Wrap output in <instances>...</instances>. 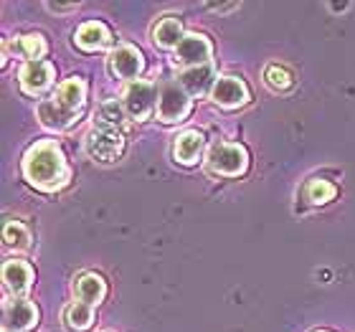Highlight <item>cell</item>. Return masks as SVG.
<instances>
[{
  "label": "cell",
  "instance_id": "1",
  "mask_svg": "<svg viewBox=\"0 0 355 332\" xmlns=\"http://www.w3.org/2000/svg\"><path fill=\"white\" fill-rule=\"evenodd\" d=\"M23 175L33 188L44 193H53L64 188L71 177V170L67 165V157L53 140H41L31 145L23 155Z\"/></svg>",
  "mask_w": 355,
  "mask_h": 332
},
{
  "label": "cell",
  "instance_id": "2",
  "mask_svg": "<svg viewBox=\"0 0 355 332\" xmlns=\"http://www.w3.org/2000/svg\"><path fill=\"white\" fill-rule=\"evenodd\" d=\"M84 102H87V82L79 76H71L56 89L51 99H44L38 104L36 114L46 130L64 132L76 122L79 112L84 110Z\"/></svg>",
  "mask_w": 355,
  "mask_h": 332
},
{
  "label": "cell",
  "instance_id": "3",
  "mask_svg": "<svg viewBox=\"0 0 355 332\" xmlns=\"http://www.w3.org/2000/svg\"><path fill=\"white\" fill-rule=\"evenodd\" d=\"M206 163L208 170L216 175L239 177L249 168V152L244 150V145H236V142H214L208 150Z\"/></svg>",
  "mask_w": 355,
  "mask_h": 332
},
{
  "label": "cell",
  "instance_id": "4",
  "mask_svg": "<svg viewBox=\"0 0 355 332\" xmlns=\"http://www.w3.org/2000/svg\"><path fill=\"white\" fill-rule=\"evenodd\" d=\"M191 114V94L180 87V82H171L160 89L157 96V119L165 125L183 122Z\"/></svg>",
  "mask_w": 355,
  "mask_h": 332
},
{
  "label": "cell",
  "instance_id": "5",
  "mask_svg": "<svg viewBox=\"0 0 355 332\" xmlns=\"http://www.w3.org/2000/svg\"><path fill=\"white\" fill-rule=\"evenodd\" d=\"M157 89L153 87L150 82H132L127 84L125 94H122V107L125 112L130 114L132 119L142 122V119H148L153 112H157Z\"/></svg>",
  "mask_w": 355,
  "mask_h": 332
},
{
  "label": "cell",
  "instance_id": "6",
  "mask_svg": "<svg viewBox=\"0 0 355 332\" xmlns=\"http://www.w3.org/2000/svg\"><path fill=\"white\" fill-rule=\"evenodd\" d=\"M87 152L99 163H114L125 152V140L112 127H96L87 137Z\"/></svg>",
  "mask_w": 355,
  "mask_h": 332
},
{
  "label": "cell",
  "instance_id": "7",
  "mask_svg": "<svg viewBox=\"0 0 355 332\" xmlns=\"http://www.w3.org/2000/svg\"><path fill=\"white\" fill-rule=\"evenodd\" d=\"M110 71L117 79H127V82L132 84L137 82V76L142 74V69H145V61H142V53L130 44H122L117 49H112L110 53Z\"/></svg>",
  "mask_w": 355,
  "mask_h": 332
},
{
  "label": "cell",
  "instance_id": "8",
  "mask_svg": "<svg viewBox=\"0 0 355 332\" xmlns=\"http://www.w3.org/2000/svg\"><path fill=\"white\" fill-rule=\"evenodd\" d=\"M211 41L203 33H188L183 38V44L175 49V64L185 69H198L206 67L211 59Z\"/></svg>",
  "mask_w": 355,
  "mask_h": 332
},
{
  "label": "cell",
  "instance_id": "9",
  "mask_svg": "<svg viewBox=\"0 0 355 332\" xmlns=\"http://www.w3.org/2000/svg\"><path fill=\"white\" fill-rule=\"evenodd\" d=\"M211 99L223 110H239L249 102V87L239 76H221L211 89Z\"/></svg>",
  "mask_w": 355,
  "mask_h": 332
},
{
  "label": "cell",
  "instance_id": "10",
  "mask_svg": "<svg viewBox=\"0 0 355 332\" xmlns=\"http://www.w3.org/2000/svg\"><path fill=\"white\" fill-rule=\"evenodd\" d=\"M53 84V67L49 61H28L21 69V89L28 96H41Z\"/></svg>",
  "mask_w": 355,
  "mask_h": 332
},
{
  "label": "cell",
  "instance_id": "11",
  "mask_svg": "<svg viewBox=\"0 0 355 332\" xmlns=\"http://www.w3.org/2000/svg\"><path fill=\"white\" fill-rule=\"evenodd\" d=\"M38 325L36 304L28 299H15L6 304V330L8 332H28Z\"/></svg>",
  "mask_w": 355,
  "mask_h": 332
},
{
  "label": "cell",
  "instance_id": "12",
  "mask_svg": "<svg viewBox=\"0 0 355 332\" xmlns=\"http://www.w3.org/2000/svg\"><path fill=\"white\" fill-rule=\"evenodd\" d=\"M203 134L198 130H185L183 134L175 137V145H173V155L180 165H196L203 155Z\"/></svg>",
  "mask_w": 355,
  "mask_h": 332
},
{
  "label": "cell",
  "instance_id": "13",
  "mask_svg": "<svg viewBox=\"0 0 355 332\" xmlns=\"http://www.w3.org/2000/svg\"><path fill=\"white\" fill-rule=\"evenodd\" d=\"M110 41H112L110 28L99 21L84 23L74 33V44L79 46L82 51H102L104 46H110Z\"/></svg>",
  "mask_w": 355,
  "mask_h": 332
},
{
  "label": "cell",
  "instance_id": "14",
  "mask_svg": "<svg viewBox=\"0 0 355 332\" xmlns=\"http://www.w3.org/2000/svg\"><path fill=\"white\" fill-rule=\"evenodd\" d=\"M3 281H6L10 295H26L31 289V281H33V269L21 259H10L3 264Z\"/></svg>",
  "mask_w": 355,
  "mask_h": 332
},
{
  "label": "cell",
  "instance_id": "15",
  "mask_svg": "<svg viewBox=\"0 0 355 332\" xmlns=\"http://www.w3.org/2000/svg\"><path fill=\"white\" fill-rule=\"evenodd\" d=\"M74 295H76V302H84V304H99L104 302V297H107V284L99 274H84L79 277L74 284Z\"/></svg>",
  "mask_w": 355,
  "mask_h": 332
},
{
  "label": "cell",
  "instance_id": "16",
  "mask_svg": "<svg viewBox=\"0 0 355 332\" xmlns=\"http://www.w3.org/2000/svg\"><path fill=\"white\" fill-rule=\"evenodd\" d=\"M183 21L175 18V15H165L163 21L155 26V30H153V41L160 49H178V46L183 44Z\"/></svg>",
  "mask_w": 355,
  "mask_h": 332
},
{
  "label": "cell",
  "instance_id": "17",
  "mask_svg": "<svg viewBox=\"0 0 355 332\" xmlns=\"http://www.w3.org/2000/svg\"><path fill=\"white\" fill-rule=\"evenodd\" d=\"M214 69L208 67H198V69H185L180 74V87L188 91V94H206L208 89H214Z\"/></svg>",
  "mask_w": 355,
  "mask_h": 332
},
{
  "label": "cell",
  "instance_id": "18",
  "mask_svg": "<svg viewBox=\"0 0 355 332\" xmlns=\"http://www.w3.org/2000/svg\"><path fill=\"white\" fill-rule=\"evenodd\" d=\"M302 195L307 203H312V206H325V203H330V200L338 195V188H335L333 183L322 180V177H312V180H307V185L302 188Z\"/></svg>",
  "mask_w": 355,
  "mask_h": 332
},
{
  "label": "cell",
  "instance_id": "19",
  "mask_svg": "<svg viewBox=\"0 0 355 332\" xmlns=\"http://www.w3.org/2000/svg\"><path fill=\"white\" fill-rule=\"evenodd\" d=\"M64 320H67V327L74 332H84L94 325V307L84 302L69 304L67 312H64Z\"/></svg>",
  "mask_w": 355,
  "mask_h": 332
},
{
  "label": "cell",
  "instance_id": "20",
  "mask_svg": "<svg viewBox=\"0 0 355 332\" xmlns=\"http://www.w3.org/2000/svg\"><path fill=\"white\" fill-rule=\"evenodd\" d=\"M125 122V107L114 99L110 102H104L99 107V127H112V130H117L119 125Z\"/></svg>",
  "mask_w": 355,
  "mask_h": 332
},
{
  "label": "cell",
  "instance_id": "21",
  "mask_svg": "<svg viewBox=\"0 0 355 332\" xmlns=\"http://www.w3.org/2000/svg\"><path fill=\"white\" fill-rule=\"evenodd\" d=\"M3 238H6L8 246L26 249V246H28V241H31V234L21 221H8L6 229H3Z\"/></svg>",
  "mask_w": 355,
  "mask_h": 332
},
{
  "label": "cell",
  "instance_id": "22",
  "mask_svg": "<svg viewBox=\"0 0 355 332\" xmlns=\"http://www.w3.org/2000/svg\"><path fill=\"white\" fill-rule=\"evenodd\" d=\"M264 79H266V84L274 89V91H287V89L292 87V74H289L287 69L277 67V64L266 67Z\"/></svg>",
  "mask_w": 355,
  "mask_h": 332
},
{
  "label": "cell",
  "instance_id": "23",
  "mask_svg": "<svg viewBox=\"0 0 355 332\" xmlns=\"http://www.w3.org/2000/svg\"><path fill=\"white\" fill-rule=\"evenodd\" d=\"M21 51L26 53L31 61H44V53H46L44 36H38V33H28V36H23L21 38Z\"/></svg>",
  "mask_w": 355,
  "mask_h": 332
},
{
  "label": "cell",
  "instance_id": "24",
  "mask_svg": "<svg viewBox=\"0 0 355 332\" xmlns=\"http://www.w3.org/2000/svg\"><path fill=\"white\" fill-rule=\"evenodd\" d=\"M46 8L51 13H71V10H76V3H46Z\"/></svg>",
  "mask_w": 355,
  "mask_h": 332
},
{
  "label": "cell",
  "instance_id": "25",
  "mask_svg": "<svg viewBox=\"0 0 355 332\" xmlns=\"http://www.w3.org/2000/svg\"><path fill=\"white\" fill-rule=\"evenodd\" d=\"M211 10H216V13H229V10H236L239 3H211Z\"/></svg>",
  "mask_w": 355,
  "mask_h": 332
},
{
  "label": "cell",
  "instance_id": "26",
  "mask_svg": "<svg viewBox=\"0 0 355 332\" xmlns=\"http://www.w3.org/2000/svg\"><path fill=\"white\" fill-rule=\"evenodd\" d=\"M330 8H333V10H345V8H348V3H333Z\"/></svg>",
  "mask_w": 355,
  "mask_h": 332
},
{
  "label": "cell",
  "instance_id": "27",
  "mask_svg": "<svg viewBox=\"0 0 355 332\" xmlns=\"http://www.w3.org/2000/svg\"><path fill=\"white\" fill-rule=\"evenodd\" d=\"M320 332H327V330H320Z\"/></svg>",
  "mask_w": 355,
  "mask_h": 332
}]
</instances>
